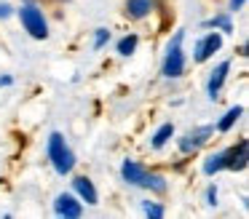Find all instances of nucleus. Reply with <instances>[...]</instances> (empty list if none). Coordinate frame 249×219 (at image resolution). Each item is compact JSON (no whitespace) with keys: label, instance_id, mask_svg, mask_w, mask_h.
Wrapping results in <instances>:
<instances>
[{"label":"nucleus","instance_id":"1","mask_svg":"<svg viewBox=\"0 0 249 219\" xmlns=\"http://www.w3.org/2000/svg\"><path fill=\"white\" fill-rule=\"evenodd\" d=\"M49 158H51V163H54V168L59 171V174H70L72 171L75 158H72V150L65 144V136H62L59 131H54L49 139Z\"/></svg>","mask_w":249,"mask_h":219},{"label":"nucleus","instance_id":"2","mask_svg":"<svg viewBox=\"0 0 249 219\" xmlns=\"http://www.w3.org/2000/svg\"><path fill=\"white\" fill-rule=\"evenodd\" d=\"M185 72V56H182V32L174 35V40L169 43L166 59H163V75L166 78H179Z\"/></svg>","mask_w":249,"mask_h":219},{"label":"nucleus","instance_id":"3","mask_svg":"<svg viewBox=\"0 0 249 219\" xmlns=\"http://www.w3.org/2000/svg\"><path fill=\"white\" fill-rule=\"evenodd\" d=\"M19 19H22L24 30L33 37H38V40H43V37L49 35V24H46V19H43V11L35 8V5H22V8H19Z\"/></svg>","mask_w":249,"mask_h":219},{"label":"nucleus","instance_id":"4","mask_svg":"<svg viewBox=\"0 0 249 219\" xmlns=\"http://www.w3.org/2000/svg\"><path fill=\"white\" fill-rule=\"evenodd\" d=\"M54 211L59 214V217H81L83 214V206H81V201H75L72 195H67V192H62L59 198L54 201Z\"/></svg>","mask_w":249,"mask_h":219},{"label":"nucleus","instance_id":"5","mask_svg":"<svg viewBox=\"0 0 249 219\" xmlns=\"http://www.w3.org/2000/svg\"><path fill=\"white\" fill-rule=\"evenodd\" d=\"M220 46H222V37L217 32H209L206 37H201L198 46H196V62H206L214 51H220Z\"/></svg>","mask_w":249,"mask_h":219},{"label":"nucleus","instance_id":"6","mask_svg":"<svg viewBox=\"0 0 249 219\" xmlns=\"http://www.w3.org/2000/svg\"><path fill=\"white\" fill-rule=\"evenodd\" d=\"M214 131V128L212 126H204V128H196V131H190L188 136L182 139V142H179V150H182V152H190V150H198L201 144L206 142V139H209V134Z\"/></svg>","mask_w":249,"mask_h":219},{"label":"nucleus","instance_id":"7","mask_svg":"<svg viewBox=\"0 0 249 219\" xmlns=\"http://www.w3.org/2000/svg\"><path fill=\"white\" fill-rule=\"evenodd\" d=\"M145 176H147V171L140 163H134V160H126L124 163V179L126 182H131V185H145Z\"/></svg>","mask_w":249,"mask_h":219},{"label":"nucleus","instance_id":"8","mask_svg":"<svg viewBox=\"0 0 249 219\" xmlns=\"http://www.w3.org/2000/svg\"><path fill=\"white\" fill-rule=\"evenodd\" d=\"M72 185H75V192L83 198L86 203H97V190H94L91 179H86V176H78V179H72Z\"/></svg>","mask_w":249,"mask_h":219},{"label":"nucleus","instance_id":"9","mask_svg":"<svg viewBox=\"0 0 249 219\" xmlns=\"http://www.w3.org/2000/svg\"><path fill=\"white\" fill-rule=\"evenodd\" d=\"M228 69H231V64L228 62H222L220 67L212 72V78H209V96L214 99L217 94H220V88H222V83H225V78H228Z\"/></svg>","mask_w":249,"mask_h":219},{"label":"nucleus","instance_id":"10","mask_svg":"<svg viewBox=\"0 0 249 219\" xmlns=\"http://www.w3.org/2000/svg\"><path fill=\"white\" fill-rule=\"evenodd\" d=\"M129 16H134V19H142V16H147L153 11V0H129Z\"/></svg>","mask_w":249,"mask_h":219},{"label":"nucleus","instance_id":"11","mask_svg":"<svg viewBox=\"0 0 249 219\" xmlns=\"http://www.w3.org/2000/svg\"><path fill=\"white\" fill-rule=\"evenodd\" d=\"M172 134H174V126H172V123L161 126V128L156 131V136H153V147H163V144L169 142V136H172Z\"/></svg>","mask_w":249,"mask_h":219},{"label":"nucleus","instance_id":"12","mask_svg":"<svg viewBox=\"0 0 249 219\" xmlns=\"http://www.w3.org/2000/svg\"><path fill=\"white\" fill-rule=\"evenodd\" d=\"M241 112H244L241 107H233V110H231V112H228V115L220 120V131H231V128H233V123H236L238 118H241Z\"/></svg>","mask_w":249,"mask_h":219},{"label":"nucleus","instance_id":"13","mask_svg":"<svg viewBox=\"0 0 249 219\" xmlns=\"http://www.w3.org/2000/svg\"><path fill=\"white\" fill-rule=\"evenodd\" d=\"M134 48H137V35H129V37H124V40L118 43V53H121V56L134 53Z\"/></svg>","mask_w":249,"mask_h":219},{"label":"nucleus","instance_id":"14","mask_svg":"<svg viewBox=\"0 0 249 219\" xmlns=\"http://www.w3.org/2000/svg\"><path fill=\"white\" fill-rule=\"evenodd\" d=\"M145 187H153L156 192H163V190H166V182H163V176L147 174V176H145Z\"/></svg>","mask_w":249,"mask_h":219},{"label":"nucleus","instance_id":"15","mask_svg":"<svg viewBox=\"0 0 249 219\" xmlns=\"http://www.w3.org/2000/svg\"><path fill=\"white\" fill-rule=\"evenodd\" d=\"M145 214H147V217H163V206H158V203L145 201Z\"/></svg>","mask_w":249,"mask_h":219},{"label":"nucleus","instance_id":"16","mask_svg":"<svg viewBox=\"0 0 249 219\" xmlns=\"http://www.w3.org/2000/svg\"><path fill=\"white\" fill-rule=\"evenodd\" d=\"M110 37V30H97V37H94V48H102Z\"/></svg>","mask_w":249,"mask_h":219},{"label":"nucleus","instance_id":"17","mask_svg":"<svg viewBox=\"0 0 249 219\" xmlns=\"http://www.w3.org/2000/svg\"><path fill=\"white\" fill-rule=\"evenodd\" d=\"M212 24H220V27H222V30H225V32H231V21H228L225 16H217V19L212 21Z\"/></svg>","mask_w":249,"mask_h":219},{"label":"nucleus","instance_id":"18","mask_svg":"<svg viewBox=\"0 0 249 219\" xmlns=\"http://www.w3.org/2000/svg\"><path fill=\"white\" fill-rule=\"evenodd\" d=\"M244 3H247V0H231V8H233V11H238Z\"/></svg>","mask_w":249,"mask_h":219},{"label":"nucleus","instance_id":"19","mask_svg":"<svg viewBox=\"0 0 249 219\" xmlns=\"http://www.w3.org/2000/svg\"><path fill=\"white\" fill-rule=\"evenodd\" d=\"M8 14H11V8H8V5H0V19H6Z\"/></svg>","mask_w":249,"mask_h":219},{"label":"nucleus","instance_id":"20","mask_svg":"<svg viewBox=\"0 0 249 219\" xmlns=\"http://www.w3.org/2000/svg\"><path fill=\"white\" fill-rule=\"evenodd\" d=\"M217 201V190H214V187H209V203H214Z\"/></svg>","mask_w":249,"mask_h":219}]
</instances>
